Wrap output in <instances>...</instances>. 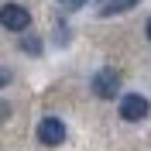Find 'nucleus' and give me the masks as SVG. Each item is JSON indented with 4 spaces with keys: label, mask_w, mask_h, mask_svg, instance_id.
<instances>
[{
    "label": "nucleus",
    "mask_w": 151,
    "mask_h": 151,
    "mask_svg": "<svg viewBox=\"0 0 151 151\" xmlns=\"http://www.w3.org/2000/svg\"><path fill=\"white\" fill-rule=\"evenodd\" d=\"M120 83H124L120 69L103 65V69H96V72H93V79H89V89H93L100 100H117V93H120Z\"/></svg>",
    "instance_id": "obj_1"
},
{
    "label": "nucleus",
    "mask_w": 151,
    "mask_h": 151,
    "mask_svg": "<svg viewBox=\"0 0 151 151\" xmlns=\"http://www.w3.org/2000/svg\"><path fill=\"white\" fill-rule=\"evenodd\" d=\"M148 110H151V103L144 93H124L120 96V117L127 124H141L148 117Z\"/></svg>",
    "instance_id": "obj_2"
},
{
    "label": "nucleus",
    "mask_w": 151,
    "mask_h": 151,
    "mask_svg": "<svg viewBox=\"0 0 151 151\" xmlns=\"http://www.w3.org/2000/svg\"><path fill=\"white\" fill-rule=\"evenodd\" d=\"M7 117H10V103H7V100H0V120H7Z\"/></svg>",
    "instance_id": "obj_9"
},
{
    "label": "nucleus",
    "mask_w": 151,
    "mask_h": 151,
    "mask_svg": "<svg viewBox=\"0 0 151 151\" xmlns=\"http://www.w3.org/2000/svg\"><path fill=\"white\" fill-rule=\"evenodd\" d=\"M65 141V124L62 117H41L38 120V144H45V148H58V144Z\"/></svg>",
    "instance_id": "obj_3"
},
{
    "label": "nucleus",
    "mask_w": 151,
    "mask_h": 151,
    "mask_svg": "<svg viewBox=\"0 0 151 151\" xmlns=\"http://www.w3.org/2000/svg\"><path fill=\"white\" fill-rule=\"evenodd\" d=\"M7 83H10V72H7V69H0V89H4Z\"/></svg>",
    "instance_id": "obj_10"
},
{
    "label": "nucleus",
    "mask_w": 151,
    "mask_h": 151,
    "mask_svg": "<svg viewBox=\"0 0 151 151\" xmlns=\"http://www.w3.org/2000/svg\"><path fill=\"white\" fill-rule=\"evenodd\" d=\"M144 35H148V41H151V21H148V28H144Z\"/></svg>",
    "instance_id": "obj_11"
},
{
    "label": "nucleus",
    "mask_w": 151,
    "mask_h": 151,
    "mask_svg": "<svg viewBox=\"0 0 151 151\" xmlns=\"http://www.w3.org/2000/svg\"><path fill=\"white\" fill-rule=\"evenodd\" d=\"M55 41H58V45H69V28H65V24L55 31Z\"/></svg>",
    "instance_id": "obj_8"
},
{
    "label": "nucleus",
    "mask_w": 151,
    "mask_h": 151,
    "mask_svg": "<svg viewBox=\"0 0 151 151\" xmlns=\"http://www.w3.org/2000/svg\"><path fill=\"white\" fill-rule=\"evenodd\" d=\"M0 28L7 31H28L31 28V10L24 4H7V7H0Z\"/></svg>",
    "instance_id": "obj_4"
},
{
    "label": "nucleus",
    "mask_w": 151,
    "mask_h": 151,
    "mask_svg": "<svg viewBox=\"0 0 151 151\" xmlns=\"http://www.w3.org/2000/svg\"><path fill=\"white\" fill-rule=\"evenodd\" d=\"M141 0H103L100 7H96V14L100 17H113V14H127L131 7H137Z\"/></svg>",
    "instance_id": "obj_5"
},
{
    "label": "nucleus",
    "mask_w": 151,
    "mask_h": 151,
    "mask_svg": "<svg viewBox=\"0 0 151 151\" xmlns=\"http://www.w3.org/2000/svg\"><path fill=\"white\" fill-rule=\"evenodd\" d=\"M65 10H79V7H86V0H58Z\"/></svg>",
    "instance_id": "obj_7"
},
{
    "label": "nucleus",
    "mask_w": 151,
    "mask_h": 151,
    "mask_svg": "<svg viewBox=\"0 0 151 151\" xmlns=\"http://www.w3.org/2000/svg\"><path fill=\"white\" fill-rule=\"evenodd\" d=\"M41 38L38 35H24V31H21V52H24V55H41Z\"/></svg>",
    "instance_id": "obj_6"
}]
</instances>
